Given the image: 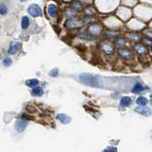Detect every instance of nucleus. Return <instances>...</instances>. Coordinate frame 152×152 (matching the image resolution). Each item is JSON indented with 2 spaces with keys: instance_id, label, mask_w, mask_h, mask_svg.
Masks as SVG:
<instances>
[{
  "instance_id": "1",
  "label": "nucleus",
  "mask_w": 152,
  "mask_h": 152,
  "mask_svg": "<svg viewBox=\"0 0 152 152\" xmlns=\"http://www.w3.org/2000/svg\"><path fill=\"white\" fill-rule=\"evenodd\" d=\"M79 79L82 83L85 85H88L89 87H99V83L97 78L93 76L92 74H88V73H82L79 75Z\"/></svg>"
},
{
  "instance_id": "2",
  "label": "nucleus",
  "mask_w": 152,
  "mask_h": 152,
  "mask_svg": "<svg viewBox=\"0 0 152 152\" xmlns=\"http://www.w3.org/2000/svg\"><path fill=\"white\" fill-rule=\"evenodd\" d=\"M28 12L33 17H38V16H40L41 14H42L41 8L38 6L37 4H31V5H30V7H28Z\"/></svg>"
},
{
  "instance_id": "3",
  "label": "nucleus",
  "mask_w": 152,
  "mask_h": 152,
  "mask_svg": "<svg viewBox=\"0 0 152 152\" xmlns=\"http://www.w3.org/2000/svg\"><path fill=\"white\" fill-rule=\"evenodd\" d=\"M21 43L20 42H12L11 43V45H10V47H9V50H8V52L10 54H15L17 51H19L20 50V49H21Z\"/></svg>"
},
{
  "instance_id": "4",
  "label": "nucleus",
  "mask_w": 152,
  "mask_h": 152,
  "mask_svg": "<svg viewBox=\"0 0 152 152\" xmlns=\"http://www.w3.org/2000/svg\"><path fill=\"white\" fill-rule=\"evenodd\" d=\"M101 50L107 54H112L114 51V47L108 42L101 43Z\"/></svg>"
},
{
  "instance_id": "5",
  "label": "nucleus",
  "mask_w": 152,
  "mask_h": 152,
  "mask_svg": "<svg viewBox=\"0 0 152 152\" xmlns=\"http://www.w3.org/2000/svg\"><path fill=\"white\" fill-rule=\"evenodd\" d=\"M28 126V121L26 120V119H20V120H18L15 124V128H16V130L17 132L19 133H21L24 131V129L27 127Z\"/></svg>"
},
{
  "instance_id": "6",
  "label": "nucleus",
  "mask_w": 152,
  "mask_h": 152,
  "mask_svg": "<svg viewBox=\"0 0 152 152\" xmlns=\"http://www.w3.org/2000/svg\"><path fill=\"white\" fill-rule=\"evenodd\" d=\"M119 54H120L121 57H123V58H125V59H130L132 57L131 51L128 49H125V48H121V49L119 50Z\"/></svg>"
},
{
  "instance_id": "7",
  "label": "nucleus",
  "mask_w": 152,
  "mask_h": 152,
  "mask_svg": "<svg viewBox=\"0 0 152 152\" xmlns=\"http://www.w3.org/2000/svg\"><path fill=\"white\" fill-rule=\"evenodd\" d=\"M102 31V28L98 24H93V25L89 28V32L91 33L92 35H98L100 34V32Z\"/></svg>"
},
{
  "instance_id": "8",
  "label": "nucleus",
  "mask_w": 152,
  "mask_h": 152,
  "mask_svg": "<svg viewBox=\"0 0 152 152\" xmlns=\"http://www.w3.org/2000/svg\"><path fill=\"white\" fill-rule=\"evenodd\" d=\"M48 12H49V15L50 17H56L57 13H58V8H57L56 5L54 4H50L49 6V10H48Z\"/></svg>"
},
{
  "instance_id": "9",
  "label": "nucleus",
  "mask_w": 152,
  "mask_h": 152,
  "mask_svg": "<svg viewBox=\"0 0 152 152\" xmlns=\"http://www.w3.org/2000/svg\"><path fill=\"white\" fill-rule=\"evenodd\" d=\"M134 49H135V51L137 52L138 54H141V55H144L147 52V50L145 46H142L141 44H136L134 46Z\"/></svg>"
},
{
  "instance_id": "10",
  "label": "nucleus",
  "mask_w": 152,
  "mask_h": 152,
  "mask_svg": "<svg viewBox=\"0 0 152 152\" xmlns=\"http://www.w3.org/2000/svg\"><path fill=\"white\" fill-rule=\"evenodd\" d=\"M57 119L61 122V123H63V124H69L70 122V118L68 116V115H66V114L64 113H62V114H58L57 115Z\"/></svg>"
},
{
  "instance_id": "11",
  "label": "nucleus",
  "mask_w": 152,
  "mask_h": 152,
  "mask_svg": "<svg viewBox=\"0 0 152 152\" xmlns=\"http://www.w3.org/2000/svg\"><path fill=\"white\" fill-rule=\"evenodd\" d=\"M39 84V81H38L37 79H28L26 81V85L28 86V87L30 88H34V87H37V85Z\"/></svg>"
},
{
  "instance_id": "12",
  "label": "nucleus",
  "mask_w": 152,
  "mask_h": 152,
  "mask_svg": "<svg viewBox=\"0 0 152 152\" xmlns=\"http://www.w3.org/2000/svg\"><path fill=\"white\" fill-rule=\"evenodd\" d=\"M32 95H34V96H42L43 93H44V90L41 87H34L32 89Z\"/></svg>"
},
{
  "instance_id": "13",
  "label": "nucleus",
  "mask_w": 152,
  "mask_h": 152,
  "mask_svg": "<svg viewBox=\"0 0 152 152\" xmlns=\"http://www.w3.org/2000/svg\"><path fill=\"white\" fill-rule=\"evenodd\" d=\"M142 90H144V87H142V85L141 83H137L134 85V87L132 88V92L133 93H140L142 92Z\"/></svg>"
},
{
  "instance_id": "14",
  "label": "nucleus",
  "mask_w": 152,
  "mask_h": 152,
  "mask_svg": "<svg viewBox=\"0 0 152 152\" xmlns=\"http://www.w3.org/2000/svg\"><path fill=\"white\" fill-rule=\"evenodd\" d=\"M121 106L122 107H128L129 104H131V98L130 97H127V96H125L121 99Z\"/></svg>"
},
{
  "instance_id": "15",
  "label": "nucleus",
  "mask_w": 152,
  "mask_h": 152,
  "mask_svg": "<svg viewBox=\"0 0 152 152\" xmlns=\"http://www.w3.org/2000/svg\"><path fill=\"white\" fill-rule=\"evenodd\" d=\"M30 26V19L28 16H23L22 17V21H21V27L24 30L28 28V27Z\"/></svg>"
},
{
  "instance_id": "16",
  "label": "nucleus",
  "mask_w": 152,
  "mask_h": 152,
  "mask_svg": "<svg viewBox=\"0 0 152 152\" xmlns=\"http://www.w3.org/2000/svg\"><path fill=\"white\" fill-rule=\"evenodd\" d=\"M82 23L80 22H76V20H73V19L69 18L68 22H66V26L69 27V28H74V27H77V26H81Z\"/></svg>"
},
{
  "instance_id": "17",
  "label": "nucleus",
  "mask_w": 152,
  "mask_h": 152,
  "mask_svg": "<svg viewBox=\"0 0 152 152\" xmlns=\"http://www.w3.org/2000/svg\"><path fill=\"white\" fill-rule=\"evenodd\" d=\"M136 103H137V104H139V106H141V107H145V106H146V104H147V99L145 97L140 96V97L137 98Z\"/></svg>"
},
{
  "instance_id": "18",
  "label": "nucleus",
  "mask_w": 152,
  "mask_h": 152,
  "mask_svg": "<svg viewBox=\"0 0 152 152\" xmlns=\"http://www.w3.org/2000/svg\"><path fill=\"white\" fill-rule=\"evenodd\" d=\"M72 9L75 10V12H81L84 9V7L79 1H74L72 4Z\"/></svg>"
},
{
  "instance_id": "19",
  "label": "nucleus",
  "mask_w": 152,
  "mask_h": 152,
  "mask_svg": "<svg viewBox=\"0 0 152 152\" xmlns=\"http://www.w3.org/2000/svg\"><path fill=\"white\" fill-rule=\"evenodd\" d=\"M7 12H8L7 7L5 6V5H0V14L5 15V14H7Z\"/></svg>"
},
{
  "instance_id": "20",
  "label": "nucleus",
  "mask_w": 152,
  "mask_h": 152,
  "mask_svg": "<svg viewBox=\"0 0 152 152\" xmlns=\"http://www.w3.org/2000/svg\"><path fill=\"white\" fill-rule=\"evenodd\" d=\"M125 44H126V41H125V39H123L122 37H119L118 39L116 40V45L117 46L123 47V46H125Z\"/></svg>"
},
{
  "instance_id": "21",
  "label": "nucleus",
  "mask_w": 152,
  "mask_h": 152,
  "mask_svg": "<svg viewBox=\"0 0 152 152\" xmlns=\"http://www.w3.org/2000/svg\"><path fill=\"white\" fill-rule=\"evenodd\" d=\"M12 61L11 58H8V57H6V58H4V59H3V64H4L5 66H11V65H12Z\"/></svg>"
},
{
  "instance_id": "22",
  "label": "nucleus",
  "mask_w": 152,
  "mask_h": 152,
  "mask_svg": "<svg viewBox=\"0 0 152 152\" xmlns=\"http://www.w3.org/2000/svg\"><path fill=\"white\" fill-rule=\"evenodd\" d=\"M66 15H68L69 18H72V17L75 16V13H74L73 12L69 11V10H68V11H66Z\"/></svg>"
},
{
  "instance_id": "23",
  "label": "nucleus",
  "mask_w": 152,
  "mask_h": 152,
  "mask_svg": "<svg viewBox=\"0 0 152 152\" xmlns=\"http://www.w3.org/2000/svg\"><path fill=\"white\" fill-rule=\"evenodd\" d=\"M57 72H58V69H53V70H51V71H50V76H57Z\"/></svg>"
},
{
  "instance_id": "24",
  "label": "nucleus",
  "mask_w": 152,
  "mask_h": 152,
  "mask_svg": "<svg viewBox=\"0 0 152 152\" xmlns=\"http://www.w3.org/2000/svg\"><path fill=\"white\" fill-rule=\"evenodd\" d=\"M116 148H112V147H109V148L106 149V150H104L103 152H116Z\"/></svg>"
},
{
  "instance_id": "25",
  "label": "nucleus",
  "mask_w": 152,
  "mask_h": 152,
  "mask_svg": "<svg viewBox=\"0 0 152 152\" xmlns=\"http://www.w3.org/2000/svg\"><path fill=\"white\" fill-rule=\"evenodd\" d=\"M144 42L145 43V45H146V46L151 47V41H150V40H148V39H146V38H145V39H144Z\"/></svg>"
},
{
  "instance_id": "26",
  "label": "nucleus",
  "mask_w": 152,
  "mask_h": 152,
  "mask_svg": "<svg viewBox=\"0 0 152 152\" xmlns=\"http://www.w3.org/2000/svg\"><path fill=\"white\" fill-rule=\"evenodd\" d=\"M131 38H132L133 40H137V39H138V38H139V37H138L137 35H135V34H132Z\"/></svg>"
},
{
  "instance_id": "27",
  "label": "nucleus",
  "mask_w": 152,
  "mask_h": 152,
  "mask_svg": "<svg viewBox=\"0 0 152 152\" xmlns=\"http://www.w3.org/2000/svg\"><path fill=\"white\" fill-rule=\"evenodd\" d=\"M65 2H69V1H71V0H64Z\"/></svg>"
},
{
  "instance_id": "28",
  "label": "nucleus",
  "mask_w": 152,
  "mask_h": 152,
  "mask_svg": "<svg viewBox=\"0 0 152 152\" xmlns=\"http://www.w3.org/2000/svg\"><path fill=\"white\" fill-rule=\"evenodd\" d=\"M21 1H25V0H21Z\"/></svg>"
},
{
  "instance_id": "29",
  "label": "nucleus",
  "mask_w": 152,
  "mask_h": 152,
  "mask_svg": "<svg viewBox=\"0 0 152 152\" xmlns=\"http://www.w3.org/2000/svg\"><path fill=\"white\" fill-rule=\"evenodd\" d=\"M0 28H1V27H0Z\"/></svg>"
}]
</instances>
